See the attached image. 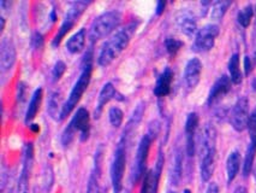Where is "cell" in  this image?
<instances>
[{
  "label": "cell",
  "instance_id": "obj_41",
  "mask_svg": "<svg viewBox=\"0 0 256 193\" xmlns=\"http://www.w3.org/2000/svg\"><path fill=\"white\" fill-rule=\"evenodd\" d=\"M254 63H256V51L254 53Z\"/></svg>",
  "mask_w": 256,
  "mask_h": 193
},
{
  "label": "cell",
  "instance_id": "obj_44",
  "mask_svg": "<svg viewBox=\"0 0 256 193\" xmlns=\"http://www.w3.org/2000/svg\"><path fill=\"white\" fill-rule=\"evenodd\" d=\"M168 193H174V192H168Z\"/></svg>",
  "mask_w": 256,
  "mask_h": 193
},
{
  "label": "cell",
  "instance_id": "obj_36",
  "mask_svg": "<svg viewBox=\"0 0 256 193\" xmlns=\"http://www.w3.org/2000/svg\"><path fill=\"white\" fill-rule=\"evenodd\" d=\"M165 7H166L165 2L158 3V4H156V15H162L164 13V10H165Z\"/></svg>",
  "mask_w": 256,
  "mask_h": 193
},
{
  "label": "cell",
  "instance_id": "obj_20",
  "mask_svg": "<svg viewBox=\"0 0 256 193\" xmlns=\"http://www.w3.org/2000/svg\"><path fill=\"white\" fill-rule=\"evenodd\" d=\"M86 40H87V32L84 28L80 29L66 41V50L72 55H77L84 49Z\"/></svg>",
  "mask_w": 256,
  "mask_h": 193
},
{
  "label": "cell",
  "instance_id": "obj_33",
  "mask_svg": "<svg viewBox=\"0 0 256 193\" xmlns=\"http://www.w3.org/2000/svg\"><path fill=\"white\" fill-rule=\"evenodd\" d=\"M252 59H250V57L244 58V70H246V75H249L250 71H252Z\"/></svg>",
  "mask_w": 256,
  "mask_h": 193
},
{
  "label": "cell",
  "instance_id": "obj_39",
  "mask_svg": "<svg viewBox=\"0 0 256 193\" xmlns=\"http://www.w3.org/2000/svg\"><path fill=\"white\" fill-rule=\"evenodd\" d=\"M0 21H2V27H0V32H2L4 31V28H5V19L4 17H0Z\"/></svg>",
  "mask_w": 256,
  "mask_h": 193
},
{
  "label": "cell",
  "instance_id": "obj_7",
  "mask_svg": "<svg viewBox=\"0 0 256 193\" xmlns=\"http://www.w3.org/2000/svg\"><path fill=\"white\" fill-rule=\"evenodd\" d=\"M154 138L150 134H146L144 138L140 141L138 152H136L135 162H134V170L132 174V182L138 183L146 174V164H147V158H148V152H150V148L152 142H153Z\"/></svg>",
  "mask_w": 256,
  "mask_h": 193
},
{
  "label": "cell",
  "instance_id": "obj_27",
  "mask_svg": "<svg viewBox=\"0 0 256 193\" xmlns=\"http://www.w3.org/2000/svg\"><path fill=\"white\" fill-rule=\"evenodd\" d=\"M255 154H256V148L252 146V144H249L248 148H246V158H244V163H243V176L246 177L250 174L252 169V164H254V159H255Z\"/></svg>",
  "mask_w": 256,
  "mask_h": 193
},
{
  "label": "cell",
  "instance_id": "obj_5",
  "mask_svg": "<svg viewBox=\"0 0 256 193\" xmlns=\"http://www.w3.org/2000/svg\"><path fill=\"white\" fill-rule=\"evenodd\" d=\"M125 164H126V139L122 138L117 148H116L111 167V179L113 185V192L114 193L123 191Z\"/></svg>",
  "mask_w": 256,
  "mask_h": 193
},
{
  "label": "cell",
  "instance_id": "obj_9",
  "mask_svg": "<svg viewBox=\"0 0 256 193\" xmlns=\"http://www.w3.org/2000/svg\"><path fill=\"white\" fill-rule=\"evenodd\" d=\"M249 116L248 98L240 97L231 110L230 123L232 128L237 132H243L244 129L248 128Z\"/></svg>",
  "mask_w": 256,
  "mask_h": 193
},
{
  "label": "cell",
  "instance_id": "obj_6",
  "mask_svg": "<svg viewBox=\"0 0 256 193\" xmlns=\"http://www.w3.org/2000/svg\"><path fill=\"white\" fill-rule=\"evenodd\" d=\"M88 8L87 2H75L71 3L69 10H68V16H65L64 21H62L60 28L58 29V33L56 34L54 39H53V46H58L62 43V39L66 37V34L69 33L72 27L75 26V23L78 21L81 15L84 13L86 9Z\"/></svg>",
  "mask_w": 256,
  "mask_h": 193
},
{
  "label": "cell",
  "instance_id": "obj_40",
  "mask_svg": "<svg viewBox=\"0 0 256 193\" xmlns=\"http://www.w3.org/2000/svg\"><path fill=\"white\" fill-rule=\"evenodd\" d=\"M252 88H254V91H256V79L252 81Z\"/></svg>",
  "mask_w": 256,
  "mask_h": 193
},
{
  "label": "cell",
  "instance_id": "obj_26",
  "mask_svg": "<svg viewBox=\"0 0 256 193\" xmlns=\"http://www.w3.org/2000/svg\"><path fill=\"white\" fill-rule=\"evenodd\" d=\"M230 5L231 2H225V0H219V2L213 3L212 7H210V19L214 21L222 20Z\"/></svg>",
  "mask_w": 256,
  "mask_h": 193
},
{
  "label": "cell",
  "instance_id": "obj_24",
  "mask_svg": "<svg viewBox=\"0 0 256 193\" xmlns=\"http://www.w3.org/2000/svg\"><path fill=\"white\" fill-rule=\"evenodd\" d=\"M228 73H230V79L232 84L238 85L242 82L243 75L242 71H240V55H238V53H234V55L231 56L230 61H228Z\"/></svg>",
  "mask_w": 256,
  "mask_h": 193
},
{
  "label": "cell",
  "instance_id": "obj_21",
  "mask_svg": "<svg viewBox=\"0 0 256 193\" xmlns=\"http://www.w3.org/2000/svg\"><path fill=\"white\" fill-rule=\"evenodd\" d=\"M116 96V88L111 82H107V84L104 85V87L101 88L99 99H98V105L96 110H95V117H99L101 112H102V109L105 108L107 103H110V100H112Z\"/></svg>",
  "mask_w": 256,
  "mask_h": 193
},
{
  "label": "cell",
  "instance_id": "obj_45",
  "mask_svg": "<svg viewBox=\"0 0 256 193\" xmlns=\"http://www.w3.org/2000/svg\"><path fill=\"white\" fill-rule=\"evenodd\" d=\"M255 10H256V8H255Z\"/></svg>",
  "mask_w": 256,
  "mask_h": 193
},
{
  "label": "cell",
  "instance_id": "obj_42",
  "mask_svg": "<svg viewBox=\"0 0 256 193\" xmlns=\"http://www.w3.org/2000/svg\"><path fill=\"white\" fill-rule=\"evenodd\" d=\"M119 193H126V192H124V189H123V191H122V192H119Z\"/></svg>",
  "mask_w": 256,
  "mask_h": 193
},
{
  "label": "cell",
  "instance_id": "obj_3",
  "mask_svg": "<svg viewBox=\"0 0 256 193\" xmlns=\"http://www.w3.org/2000/svg\"><path fill=\"white\" fill-rule=\"evenodd\" d=\"M132 31V27H126L124 29H119L118 32H116L104 44L100 50L99 57H98V63H99V65H101V67H108L114 59L119 57V55L129 45Z\"/></svg>",
  "mask_w": 256,
  "mask_h": 193
},
{
  "label": "cell",
  "instance_id": "obj_8",
  "mask_svg": "<svg viewBox=\"0 0 256 193\" xmlns=\"http://www.w3.org/2000/svg\"><path fill=\"white\" fill-rule=\"evenodd\" d=\"M219 35V27L216 25H207L196 33L192 50L195 52H208L213 49L216 39Z\"/></svg>",
  "mask_w": 256,
  "mask_h": 193
},
{
  "label": "cell",
  "instance_id": "obj_30",
  "mask_svg": "<svg viewBox=\"0 0 256 193\" xmlns=\"http://www.w3.org/2000/svg\"><path fill=\"white\" fill-rule=\"evenodd\" d=\"M248 130L250 135V144L256 148V109L249 116Z\"/></svg>",
  "mask_w": 256,
  "mask_h": 193
},
{
  "label": "cell",
  "instance_id": "obj_16",
  "mask_svg": "<svg viewBox=\"0 0 256 193\" xmlns=\"http://www.w3.org/2000/svg\"><path fill=\"white\" fill-rule=\"evenodd\" d=\"M231 79L228 76L222 75L220 76L218 80L216 81V84L213 85V87L210 88V94H208L207 103L210 105H212L216 102H218L219 99H222L225 94H228L231 90Z\"/></svg>",
  "mask_w": 256,
  "mask_h": 193
},
{
  "label": "cell",
  "instance_id": "obj_14",
  "mask_svg": "<svg viewBox=\"0 0 256 193\" xmlns=\"http://www.w3.org/2000/svg\"><path fill=\"white\" fill-rule=\"evenodd\" d=\"M202 71V63L198 58H192L188 62L184 69V82L186 87L192 90L200 82Z\"/></svg>",
  "mask_w": 256,
  "mask_h": 193
},
{
  "label": "cell",
  "instance_id": "obj_18",
  "mask_svg": "<svg viewBox=\"0 0 256 193\" xmlns=\"http://www.w3.org/2000/svg\"><path fill=\"white\" fill-rule=\"evenodd\" d=\"M172 80H174V73L170 68H166L165 70L160 74L158 77L156 87H154V94L156 97H166L171 91Z\"/></svg>",
  "mask_w": 256,
  "mask_h": 193
},
{
  "label": "cell",
  "instance_id": "obj_31",
  "mask_svg": "<svg viewBox=\"0 0 256 193\" xmlns=\"http://www.w3.org/2000/svg\"><path fill=\"white\" fill-rule=\"evenodd\" d=\"M165 46L170 56H176V53L180 51V47L183 46V43L174 38H168L165 41Z\"/></svg>",
  "mask_w": 256,
  "mask_h": 193
},
{
  "label": "cell",
  "instance_id": "obj_38",
  "mask_svg": "<svg viewBox=\"0 0 256 193\" xmlns=\"http://www.w3.org/2000/svg\"><path fill=\"white\" fill-rule=\"evenodd\" d=\"M29 127H30V129L32 130V132H38V130H40L38 124H29Z\"/></svg>",
  "mask_w": 256,
  "mask_h": 193
},
{
  "label": "cell",
  "instance_id": "obj_25",
  "mask_svg": "<svg viewBox=\"0 0 256 193\" xmlns=\"http://www.w3.org/2000/svg\"><path fill=\"white\" fill-rule=\"evenodd\" d=\"M62 110V105L60 104V93L54 92V93L50 94V102H48V112L50 117L54 118V120L60 121Z\"/></svg>",
  "mask_w": 256,
  "mask_h": 193
},
{
  "label": "cell",
  "instance_id": "obj_11",
  "mask_svg": "<svg viewBox=\"0 0 256 193\" xmlns=\"http://www.w3.org/2000/svg\"><path fill=\"white\" fill-rule=\"evenodd\" d=\"M69 126L75 130V133H80V138L82 141L87 140L90 133V116H89L88 110L84 108L77 110Z\"/></svg>",
  "mask_w": 256,
  "mask_h": 193
},
{
  "label": "cell",
  "instance_id": "obj_4",
  "mask_svg": "<svg viewBox=\"0 0 256 193\" xmlns=\"http://www.w3.org/2000/svg\"><path fill=\"white\" fill-rule=\"evenodd\" d=\"M122 23V15L119 11H107V13L101 14L94 20L92 23L90 31H89V39L93 43L99 41L101 39L108 37L111 33L120 26Z\"/></svg>",
  "mask_w": 256,
  "mask_h": 193
},
{
  "label": "cell",
  "instance_id": "obj_34",
  "mask_svg": "<svg viewBox=\"0 0 256 193\" xmlns=\"http://www.w3.org/2000/svg\"><path fill=\"white\" fill-rule=\"evenodd\" d=\"M34 43H35V47H41L44 44V39H42V35L40 34V33H36V34L34 35Z\"/></svg>",
  "mask_w": 256,
  "mask_h": 193
},
{
  "label": "cell",
  "instance_id": "obj_2",
  "mask_svg": "<svg viewBox=\"0 0 256 193\" xmlns=\"http://www.w3.org/2000/svg\"><path fill=\"white\" fill-rule=\"evenodd\" d=\"M92 71H93V56L92 53L89 52L87 56H86L84 59H83V64H82V71L80 74L78 80L76 81V84L74 85L72 90H71L69 98L68 100L62 104V115H60V121L65 120L71 114L75 106L80 103L81 98L84 92L87 91L89 82H90V77H92Z\"/></svg>",
  "mask_w": 256,
  "mask_h": 193
},
{
  "label": "cell",
  "instance_id": "obj_37",
  "mask_svg": "<svg viewBox=\"0 0 256 193\" xmlns=\"http://www.w3.org/2000/svg\"><path fill=\"white\" fill-rule=\"evenodd\" d=\"M234 193H248V191H246V187H243V186H238L236 189H234Z\"/></svg>",
  "mask_w": 256,
  "mask_h": 193
},
{
  "label": "cell",
  "instance_id": "obj_32",
  "mask_svg": "<svg viewBox=\"0 0 256 193\" xmlns=\"http://www.w3.org/2000/svg\"><path fill=\"white\" fill-rule=\"evenodd\" d=\"M65 70H66V64L64 63L62 61H58L54 64L52 70V76H53V81H58V80L62 79V76L64 75Z\"/></svg>",
  "mask_w": 256,
  "mask_h": 193
},
{
  "label": "cell",
  "instance_id": "obj_43",
  "mask_svg": "<svg viewBox=\"0 0 256 193\" xmlns=\"http://www.w3.org/2000/svg\"><path fill=\"white\" fill-rule=\"evenodd\" d=\"M255 177H256V170H255Z\"/></svg>",
  "mask_w": 256,
  "mask_h": 193
},
{
  "label": "cell",
  "instance_id": "obj_22",
  "mask_svg": "<svg viewBox=\"0 0 256 193\" xmlns=\"http://www.w3.org/2000/svg\"><path fill=\"white\" fill-rule=\"evenodd\" d=\"M41 102H42V88H38L35 90L34 93H32L30 102H29L28 109H26V123L29 124L36 117L38 110H40Z\"/></svg>",
  "mask_w": 256,
  "mask_h": 193
},
{
  "label": "cell",
  "instance_id": "obj_10",
  "mask_svg": "<svg viewBox=\"0 0 256 193\" xmlns=\"http://www.w3.org/2000/svg\"><path fill=\"white\" fill-rule=\"evenodd\" d=\"M32 159H34V147L32 142L26 145L23 152V167L17 183V193H29V175H30Z\"/></svg>",
  "mask_w": 256,
  "mask_h": 193
},
{
  "label": "cell",
  "instance_id": "obj_29",
  "mask_svg": "<svg viewBox=\"0 0 256 193\" xmlns=\"http://www.w3.org/2000/svg\"><path fill=\"white\" fill-rule=\"evenodd\" d=\"M108 118H110V122L114 128H118V127L122 126L124 120V114L120 109L114 106V108H111L108 111Z\"/></svg>",
  "mask_w": 256,
  "mask_h": 193
},
{
  "label": "cell",
  "instance_id": "obj_19",
  "mask_svg": "<svg viewBox=\"0 0 256 193\" xmlns=\"http://www.w3.org/2000/svg\"><path fill=\"white\" fill-rule=\"evenodd\" d=\"M183 173V151L180 146H177L174 151L171 167V182L174 186H178Z\"/></svg>",
  "mask_w": 256,
  "mask_h": 193
},
{
  "label": "cell",
  "instance_id": "obj_12",
  "mask_svg": "<svg viewBox=\"0 0 256 193\" xmlns=\"http://www.w3.org/2000/svg\"><path fill=\"white\" fill-rule=\"evenodd\" d=\"M14 62H16V49L10 39H2L0 45V70L2 74L8 73L12 69Z\"/></svg>",
  "mask_w": 256,
  "mask_h": 193
},
{
  "label": "cell",
  "instance_id": "obj_35",
  "mask_svg": "<svg viewBox=\"0 0 256 193\" xmlns=\"http://www.w3.org/2000/svg\"><path fill=\"white\" fill-rule=\"evenodd\" d=\"M206 193H219V187L216 182H210L207 187Z\"/></svg>",
  "mask_w": 256,
  "mask_h": 193
},
{
  "label": "cell",
  "instance_id": "obj_28",
  "mask_svg": "<svg viewBox=\"0 0 256 193\" xmlns=\"http://www.w3.org/2000/svg\"><path fill=\"white\" fill-rule=\"evenodd\" d=\"M252 15H254V8L252 5H246V8H243L242 10L238 13L237 21L243 28H246L250 25V21L252 19Z\"/></svg>",
  "mask_w": 256,
  "mask_h": 193
},
{
  "label": "cell",
  "instance_id": "obj_1",
  "mask_svg": "<svg viewBox=\"0 0 256 193\" xmlns=\"http://www.w3.org/2000/svg\"><path fill=\"white\" fill-rule=\"evenodd\" d=\"M200 145V171L204 182H208L216 168V130L212 123H207L202 130Z\"/></svg>",
  "mask_w": 256,
  "mask_h": 193
},
{
  "label": "cell",
  "instance_id": "obj_13",
  "mask_svg": "<svg viewBox=\"0 0 256 193\" xmlns=\"http://www.w3.org/2000/svg\"><path fill=\"white\" fill-rule=\"evenodd\" d=\"M176 22H177L180 31L189 38L192 37L198 31V21H196L195 15L188 9H183L178 13Z\"/></svg>",
  "mask_w": 256,
  "mask_h": 193
},
{
  "label": "cell",
  "instance_id": "obj_15",
  "mask_svg": "<svg viewBox=\"0 0 256 193\" xmlns=\"http://www.w3.org/2000/svg\"><path fill=\"white\" fill-rule=\"evenodd\" d=\"M198 127V115L196 112H192L188 115L186 122V154L189 157H194L196 144L195 134Z\"/></svg>",
  "mask_w": 256,
  "mask_h": 193
},
{
  "label": "cell",
  "instance_id": "obj_23",
  "mask_svg": "<svg viewBox=\"0 0 256 193\" xmlns=\"http://www.w3.org/2000/svg\"><path fill=\"white\" fill-rule=\"evenodd\" d=\"M240 168V154L238 151H232L226 161V173H228V182L230 183L237 176Z\"/></svg>",
  "mask_w": 256,
  "mask_h": 193
},
{
  "label": "cell",
  "instance_id": "obj_17",
  "mask_svg": "<svg viewBox=\"0 0 256 193\" xmlns=\"http://www.w3.org/2000/svg\"><path fill=\"white\" fill-rule=\"evenodd\" d=\"M101 150H102V148L99 147L96 152H95V162H94L93 170H92L90 176H89L87 193H100L99 182H100V175H101L100 174L101 173V156H102Z\"/></svg>",
  "mask_w": 256,
  "mask_h": 193
}]
</instances>
